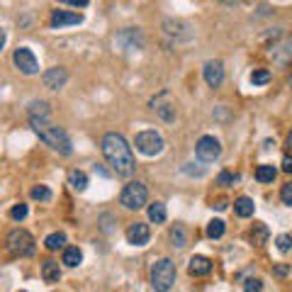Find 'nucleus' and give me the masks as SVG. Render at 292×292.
Returning a JSON list of instances; mask_svg holds the SVG:
<instances>
[{"instance_id":"f257e3e1","label":"nucleus","mask_w":292,"mask_h":292,"mask_svg":"<svg viewBox=\"0 0 292 292\" xmlns=\"http://www.w3.org/2000/svg\"><path fill=\"white\" fill-rule=\"evenodd\" d=\"M102 156L105 161L112 166V170L120 176V178H129L134 170H137V161H134V153H132V146L127 144V139L117 132H107L102 141Z\"/></svg>"},{"instance_id":"f03ea898","label":"nucleus","mask_w":292,"mask_h":292,"mask_svg":"<svg viewBox=\"0 0 292 292\" xmlns=\"http://www.w3.org/2000/svg\"><path fill=\"white\" fill-rule=\"evenodd\" d=\"M29 122H32V129L39 134V139L46 141L54 151L64 153V156H71V153H73V146H71L69 134H66L61 127L49 125V122H44V120H29Z\"/></svg>"},{"instance_id":"7ed1b4c3","label":"nucleus","mask_w":292,"mask_h":292,"mask_svg":"<svg viewBox=\"0 0 292 292\" xmlns=\"http://www.w3.org/2000/svg\"><path fill=\"white\" fill-rule=\"evenodd\" d=\"M176 285V263L170 258H161L151 265V287L153 292H170Z\"/></svg>"},{"instance_id":"20e7f679","label":"nucleus","mask_w":292,"mask_h":292,"mask_svg":"<svg viewBox=\"0 0 292 292\" xmlns=\"http://www.w3.org/2000/svg\"><path fill=\"white\" fill-rule=\"evenodd\" d=\"M146 200H149V190L139 181L127 183L125 188H122V193H120V205L127 209H141L146 205Z\"/></svg>"},{"instance_id":"39448f33","label":"nucleus","mask_w":292,"mask_h":292,"mask_svg":"<svg viewBox=\"0 0 292 292\" xmlns=\"http://www.w3.org/2000/svg\"><path fill=\"white\" fill-rule=\"evenodd\" d=\"M5 246H8V251L13 256L25 258V256L34 253V239H32V234H29L27 229H13L8 234V239H5Z\"/></svg>"},{"instance_id":"423d86ee","label":"nucleus","mask_w":292,"mask_h":292,"mask_svg":"<svg viewBox=\"0 0 292 292\" xmlns=\"http://www.w3.org/2000/svg\"><path fill=\"white\" fill-rule=\"evenodd\" d=\"M134 144H137V151L144 153V156H158V153L163 151V146H166L163 137H161L156 129H144V132H139Z\"/></svg>"},{"instance_id":"0eeeda50","label":"nucleus","mask_w":292,"mask_h":292,"mask_svg":"<svg viewBox=\"0 0 292 292\" xmlns=\"http://www.w3.org/2000/svg\"><path fill=\"white\" fill-rule=\"evenodd\" d=\"M195 156L202 161V163H212L222 156V144L214 139V137H202V139L195 144Z\"/></svg>"},{"instance_id":"6e6552de","label":"nucleus","mask_w":292,"mask_h":292,"mask_svg":"<svg viewBox=\"0 0 292 292\" xmlns=\"http://www.w3.org/2000/svg\"><path fill=\"white\" fill-rule=\"evenodd\" d=\"M13 61H15V66L20 69V73H25V76H34V73H39V61H37V56L32 54V49H27V46L15 49Z\"/></svg>"},{"instance_id":"1a4fd4ad","label":"nucleus","mask_w":292,"mask_h":292,"mask_svg":"<svg viewBox=\"0 0 292 292\" xmlns=\"http://www.w3.org/2000/svg\"><path fill=\"white\" fill-rule=\"evenodd\" d=\"M151 110H156V114H158L163 122H173V120H176V102H173V97H170L168 90L161 93L158 97H153Z\"/></svg>"},{"instance_id":"9d476101","label":"nucleus","mask_w":292,"mask_h":292,"mask_svg":"<svg viewBox=\"0 0 292 292\" xmlns=\"http://www.w3.org/2000/svg\"><path fill=\"white\" fill-rule=\"evenodd\" d=\"M149 239H151L149 224L134 222V224L127 226V244H132V246H144V244H149Z\"/></svg>"},{"instance_id":"9b49d317","label":"nucleus","mask_w":292,"mask_h":292,"mask_svg":"<svg viewBox=\"0 0 292 292\" xmlns=\"http://www.w3.org/2000/svg\"><path fill=\"white\" fill-rule=\"evenodd\" d=\"M66 81H69V73H66V69H61V66L44 71V76H42L44 88H49V90H61V88L66 85Z\"/></svg>"},{"instance_id":"f8f14e48","label":"nucleus","mask_w":292,"mask_h":292,"mask_svg":"<svg viewBox=\"0 0 292 292\" xmlns=\"http://www.w3.org/2000/svg\"><path fill=\"white\" fill-rule=\"evenodd\" d=\"M163 29H166L168 37H173L176 42H190V39H193L190 27H188L185 22H181V20H166V22H163Z\"/></svg>"},{"instance_id":"ddd939ff","label":"nucleus","mask_w":292,"mask_h":292,"mask_svg":"<svg viewBox=\"0 0 292 292\" xmlns=\"http://www.w3.org/2000/svg\"><path fill=\"white\" fill-rule=\"evenodd\" d=\"M205 81L209 88H219L224 81V66L222 61H207L205 64Z\"/></svg>"},{"instance_id":"4468645a","label":"nucleus","mask_w":292,"mask_h":292,"mask_svg":"<svg viewBox=\"0 0 292 292\" xmlns=\"http://www.w3.org/2000/svg\"><path fill=\"white\" fill-rule=\"evenodd\" d=\"M83 17L78 13H69V10H54L51 13V27H71V25H81Z\"/></svg>"},{"instance_id":"2eb2a0df","label":"nucleus","mask_w":292,"mask_h":292,"mask_svg":"<svg viewBox=\"0 0 292 292\" xmlns=\"http://www.w3.org/2000/svg\"><path fill=\"white\" fill-rule=\"evenodd\" d=\"M188 270H190V275H195V278L207 275L209 270H212V261H209L207 256H193V258H190V265H188Z\"/></svg>"},{"instance_id":"dca6fc26","label":"nucleus","mask_w":292,"mask_h":292,"mask_svg":"<svg viewBox=\"0 0 292 292\" xmlns=\"http://www.w3.org/2000/svg\"><path fill=\"white\" fill-rule=\"evenodd\" d=\"M49 114H51L49 102H44V100L29 102V120H44V122H49Z\"/></svg>"},{"instance_id":"f3484780","label":"nucleus","mask_w":292,"mask_h":292,"mask_svg":"<svg viewBox=\"0 0 292 292\" xmlns=\"http://www.w3.org/2000/svg\"><path fill=\"white\" fill-rule=\"evenodd\" d=\"M42 278H44V282H59V280H61V268H59L56 261H44Z\"/></svg>"},{"instance_id":"a211bd4d","label":"nucleus","mask_w":292,"mask_h":292,"mask_svg":"<svg viewBox=\"0 0 292 292\" xmlns=\"http://www.w3.org/2000/svg\"><path fill=\"white\" fill-rule=\"evenodd\" d=\"M234 212H237L239 217H253V212H256V205H253V200L251 197H237L234 200Z\"/></svg>"},{"instance_id":"6ab92c4d","label":"nucleus","mask_w":292,"mask_h":292,"mask_svg":"<svg viewBox=\"0 0 292 292\" xmlns=\"http://www.w3.org/2000/svg\"><path fill=\"white\" fill-rule=\"evenodd\" d=\"M83 261V253L78 246H66L64 249V256H61V263H66L69 268H76V265H81Z\"/></svg>"},{"instance_id":"aec40b11","label":"nucleus","mask_w":292,"mask_h":292,"mask_svg":"<svg viewBox=\"0 0 292 292\" xmlns=\"http://www.w3.org/2000/svg\"><path fill=\"white\" fill-rule=\"evenodd\" d=\"M69 185L73 188V190L83 193L85 188H88V176H85L83 170H71L69 173Z\"/></svg>"},{"instance_id":"412c9836","label":"nucleus","mask_w":292,"mask_h":292,"mask_svg":"<svg viewBox=\"0 0 292 292\" xmlns=\"http://www.w3.org/2000/svg\"><path fill=\"white\" fill-rule=\"evenodd\" d=\"M44 246L49 251H59V249H66V234L64 231H54L49 237L44 239Z\"/></svg>"},{"instance_id":"4be33fe9","label":"nucleus","mask_w":292,"mask_h":292,"mask_svg":"<svg viewBox=\"0 0 292 292\" xmlns=\"http://www.w3.org/2000/svg\"><path fill=\"white\" fill-rule=\"evenodd\" d=\"M168 217L166 212V205L163 202H153V205H149V219H151L153 224H163Z\"/></svg>"},{"instance_id":"5701e85b","label":"nucleus","mask_w":292,"mask_h":292,"mask_svg":"<svg viewBox=\"0 0 292 292\" xmlns=\"http://www.w3.org/2000/svg\"><path fill=\"white\" fill-rule=\"evenodd\" d=\"M275 176H278V170L270 166V163H263V166L256 168V181L258 183H273Z\"/></svg>"},{"instance_id":"b1692460","label":"nucleus","mask_w":292,"mask_h":292,"mask_svg":"<svg viewBox=\"0 0 292 292\" xmlns=\"http://www.w3.org/2000/svg\"><path fill=\"white\" fill-rule=\"evenodd\" d=\"M268 226H265L263 222H258V224H253V229H251V241L256 244V246H261V244H265L268 241Z\"/></svg>"},{"instance_id":"393cba45","label":"nucleus","mask_w":292,"mask_h":292,"mask_svg":"<svg viewBox=\"0 0 292 292\" xmlns=\"http://www.w3.org/2000/svg\"><path fill=\"white\" fill-rule=\"evenodd\" d=\"M170 241H173V246H178V249H183V246L188 244V237H185V229H183L181 224H176V226L170 229Z\"/></svg>"},{"instance_id":"a878e982","label":"nucleus","mask_w":292,"mask_h":292,"mask_svg":"<svg viewBox=\"0 0 292 292\" xmlns=\"http://www.w3.org/2000/svg\"><path fill=\"white\" fill-rule=\"evenodd\" d=\"M224 229H226V226H224L222 219H212V222L207 224V237L209 239H222L224 237Z\"/></svg>"},{"instance_id":"bb28decb","label":"nucleus","mask_w":292,"mask_h":292,"mask_svg":"<svg viewBox=\"0 0 292 292\" xmlns=\"http://www.w3.org/2000/svg\"><path fill=\"white\" fill-rule=\"evenodd\" d=\"M270 78H273V76H270V71L268 69H256L253 73H251V83L253 85H265Z\"/></svg>"},{"instance_id":"cd10ccee","label":"nucleus","mask_w":292,"mask_h":292,"mask_svg":"<svg viewBox=\"0 0 292 292\" xmlns=\"http://www.w3.org/2000/svg\"><path fill=\"white\" fill-rule=\"evenodd\" d=\"M32 197L39 200V202H49L51 200V190L46 185H37V188H32Z\"/></svg>"},{"instance_id":"c85d7f7f","label":"nucleus","mask_w":292,"mask_h":292,"mask_svg":"<svg viewBox=\"0 0 292 292\" xmlns=\"http://www.w3.org/2000/svg\"><path fill=\"white\" fill-rule=\"evenodd\" d=\"M205 170H207V168L200 166V163H185V168H183V173L195 176V178H202V176H205Z\"/></svg>"},{"instance_id":"c756f323","label":"nucleus","mask_w":292,"mask_h":292,"mask_svg":"<svg viewBox=\"0 0 292 292\" xmlns=\"http://www.w3.org/2000/svg\"><path fill=\"white\" fill-rule=\"evenodd\" d=\"M275 244H278L280 253H287V251L292 249V237H290V234H280V237L275 239Z\"/></svg>"},{"instance_id":"7c9ffc66","label":"nucleus","mask_w":292,"mask_h":292,"mask_svg":"<svg viewBox=\"0 0 292 292\" xmlns=\"http://www.w3.org/2000/svg\"><path fill=\"white\" fill-rule=\"evenodd\" d=\"M27 205H22V202H20V205H15L13 209H10V217H13L15 222H22V219H25V217H27Z\"/></svg>"},{"instance_id":"2f4dec72","label":"nucleus","mask_w":292,"mask_h":292,"mask_svg":"<svg viewBox=\"0 0 292 292\" xmlns=\"http://www.w3.org/2000/svg\"><path fill=\"white\" fill-rule=\"evenodd\" d=\"M261 290H263V280L246 278V282H244V292H261Z\"/></svg>"},{"instance_id":"473e14b6","label":"nucleus","mask_w":292,"mask_h":292,"mask_svg":"<svg viewBox=\"0 0 292 292\" xmlns=\"http://www.w3.org/2000/svg\"><path fill=\"white\" fill-rule=\"evenodd\" d=\"M237 181H239V176L229 173V170H222V173L217 176V185H234Z\"/></svg>"},{"instance_id":"72a5a7b5","label":"nucleus","mask_w":292,"mask_h":292,"mask_svg":"<svg viewBox=\"0 0 292 292\" xmlns=\"http://www.w3.org/2000/svg\"><path fill=\"white\" fill-rule=\"evenodd\" d=\"M280 197H282V202H285V205H292V181L282 185V190H280Z\"/></svg>"},{"instance_id":"f704fd0d","label":"nucleus","mask_w":292,"mask_h":292,"mask_svg":"<svg viewBox=\"0 0 292 292\" xmlns=\"http://www.w3.org/2000/svg\"><path fill=\"white\" fill-rule=\"evenodd\" d=\"M287 273H290V265H285V263H278L273 268V275H275V278H285Z\"/></svg>"},{"instance_id":"c9c22d12","label":"nucleus","mask_w":292,"mask_h":292,"mask_svg":"<svg viewBox=\"0 0 292 292\" xmlns=\"http://www.w3.org/2000/svg\"><path fill=\"white\" fill-rule=\"evenodd\" d=\"M282 170H285V173H292V156H285V158H282Z\"/></svg>"},{"instance_id":"e433bc0d","label":"nucleus","mask_w":292,"mask_h":292,"mask_svg":"<svg viewBox=\"0 0 292 292\" xmlns=\"http://www.w3.org/2000/svg\"><path fill=\"white\" fill-rule=\"evenodd\" d=\"M66 5H71V8H85L88 0H66Z\"/></svg>"},{"instance_id":"4c0bfd02","label":"nucleus","mask_w":292,"mask_h":292,"mask_svg":"<svg viewBox=\"0 0 292 292\" xmlns=\"http://www.w3.org/2000/svg\"><path fill=\"white\" fill-rule=\"evenodd\" d=\"M5 39H8V37H5V29L0 27V51H3V46H5Z\"/></svg>"},{"instance_id":"58836bf2","label":"nucleus","mask_w":292,"mask_h":292,"mask_svg":"<svg viewBox=\"0 0 292 292\" xmlns=\"http://www.w3.org/2000/svg\"><path fill=\"white\" fill-rule=\"evenodd\" d=\"M287 146H290V149H292V134H290V137H287Z\"/></svg>"},{"instance_id":"ea45409f","label":"nucleus","mask_w":292,"mask_h":292,"mask_svg":"<svg viewBox=\"0 0 292 292\" xmlns=\"http://www.w3.org/2000/svg\"><path fill=\"white\" fill-rule=\"evenodd\" d=\"M290 85H292V78H290Z\"/></svg>"},{"instance_id":"a19ab883","label":"nucleus","mask_w":292,"mask_h":292,"mask_svg":"<svg viewBox=\"0 0 292 292\" xmlns=\"http://www.w3.org/2000/svg\"><path fill=\"white\" fill-rule=\"evenodd\" d=\"M22 292H25V290H22Z\"/></svg>"}]
</instances>
